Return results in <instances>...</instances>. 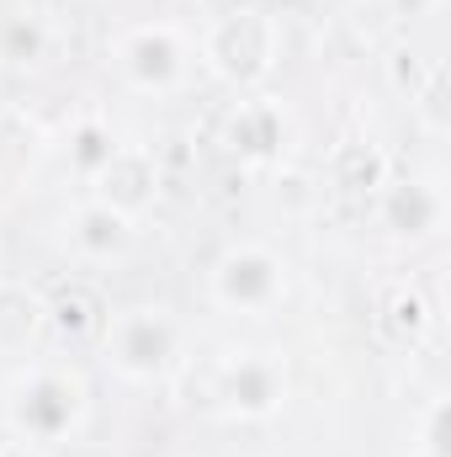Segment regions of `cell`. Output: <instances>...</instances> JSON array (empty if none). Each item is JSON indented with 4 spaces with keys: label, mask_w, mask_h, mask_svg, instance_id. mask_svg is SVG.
I'll return each mask as SVG.
<instances>
[{
    "label": "cell",
    "mask_w": 451,
    "mask_h": 457,
    "mask_svg": "<svg viewBox=\"0 0 451 457\" xmlns=\"http://www.w3.org/2000/svg\"><path fill=\"white\" fill-rule=\"evenodd\" d=\"M86 420V383L75 367L59 361H32L16 372L11 394H5V426L21 447H59L64 436H75Z\"/></svg>",
    "instance_id": "1"
},
{
    "label": "cell",
    "mask_w": 451,
    "mask_h": 457,
    "mask_svg": "<svg viewBox=\"0 0 451 457\" xmlns=\"http://www.w3.org/2000/svg\"><path fill=\"white\" fill-rule=\"evenodd\" d=\"M102 351H107V361H112L127 383H149V378H160V372L176 361V351H181V325L170 320V309L138 303V309L107 314V325H102Z\"/></svg>",
    "instance_id": "2"
},
{
    "label": "cell",
    "mask_w": 451,
    "mask_h": 457,
    "mask_svg": "<svg viewBox=\"0 0 451 457\" xmlns=\"http://www.w3.org/2000/svg\"><path fill=\"white\" fill-rule=\"evenodd\" d=\"M112 64L133 91L165 96V91H181L186 86V75H192V43L170 21H144V27H127L117 37Z\"/></svg>",
    "instance_id": "3"
},
{
    "label": "cell",
    "mask_w": 451,
    "mask_h": 457,
    "mask_svg": "<svg viewBox=\"0 0 451 457\" xmlns=\"http://www.w3.org/2000/svg\"><path fill=\"white\" fill-rule=\"evenodd\" d=\"M208 293L228 314H266L287 293V266L266 245H228L208 271Z\"/></svg>",
    "instance_id": "4"
},
{
    "label": "cell",
    "mask_w": 451,
    "mask_h": 457,
    "mask_svg": "<svg viewBox=\"0 0 451 457\" xmlns=\"http://www.w3.org/2000/svg\"><path fill=\"white\" fill-rule=\"evenodd\" d=\"M218 399H224L228 415H239V420H266L287 399V367L276 356H266V351H250V356H239V361L224 367Z\"/></svg>",
    "instance_id": "5"
},
{
    "label": "cell",
    "mask_w": 451,
    "mask_h": 457,
    "mask_svg": "<svg viewBox=\"0 0 451 457\" xmlns=\"http://www.w3.org/2000/svg\"><path fill=\"white\" fill-rule=\"evenodd\" d=\"M202 59L228 80H255L271 64V21L260 11H234L202 43Z\"/></svg>",
    "instance_id": "6"
},
{
    "label": "cell",
    "mask_w": 451,
    "mask_h": 457,
    "mask_svg": "<svg viewBox=\"0 0 451 457\" xmlns=\"http://www.w3.org/2000/svg\"><path fill=\"white\" fill-rule=\"evenodd\" d=\"M70 245H75L86 261H112V255H122V250L133 245V213L112 208L107 197H96V203H86V208L75 213Z\"/></svg>",
    "instance_id": "7"
},
{
    "label": "cell",
    "mask_w": 451,
    "mask_h": 457,
    "mask_svg": "<svg viewBox=\"0 0 451 457\" xmlns=\"http://www.w3.org/2000/svg\"><path fill=\"white\" fill-rule=\"evenodd\" d=\"M117 149H122V144H117V138L107 133V128H102V122H86V128L75 133V165H80L86 176H102V170L112 165Z\"/></svg>",
    "instance_id": "8"
},
{
    "label": "cell",
    "mask_w": 451,
    "mask_h": 457,
    "mask_svg": "<svg viewBox=\"0 0 451 457\" xmlns=\"http://www.w3.org/2000/svg\"><path fill=\"white\" fill-rule=\"evenodd\" d=\"M425 457H447V399H436L425 415Z\"/></svg>",
    "instance_id": "9"
}]
</instances>
